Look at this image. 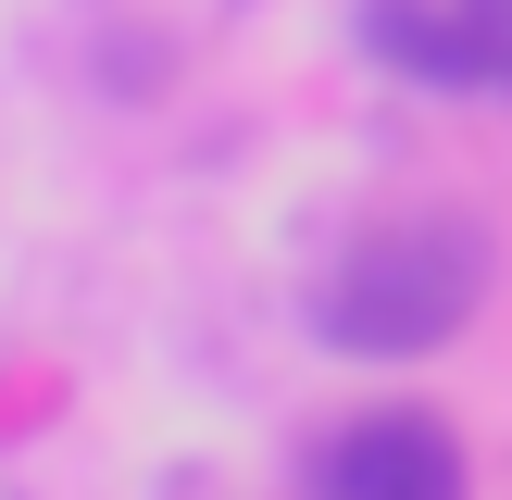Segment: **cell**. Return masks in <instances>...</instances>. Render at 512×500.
<instances>
[{
    "mask_svg": "<svg viewBox=\"0 0 512 500\" xmlns=\"http://www.w3.org/2000/svg\"><path fill=\"white\" fill-rule=\"evenodd\" d=\"M488 238H475L463 213H400L375 225V238L338 250V275H325L313 325L325 350H375V363H425V350H450L475 325V300H488Z\"/></svg>",
    "mask_w": 512,
    "mask_h": 500,
    "instance_id": "1",
    "label": "cell"
},
{
    "mask_svg": "<svg viewBox=\"0 0 512 500\" xmlns=\"http://www.w3.org/2000/svg\"><path fill=\"white\" fill-rule=\"evenodd\" d=\"M313 488L338 500H450L463 488V438L438 413H350L313 438Z\"/></svg>",
    "mask_w": 512,
    "mask_h": 500,
    "instance_id": "2",
    "label": "cell"
},
{
    "mask_svg": "<svg viewBox=\"0 0 512 500\" xmlns=\"http://www.w3.org/2000/svg\"><path fill=\"white\" fill-rule=\"evenodd\" d=\"M475 88L512 100V0H475Z\"/></svg>",
    "mask_w": 512,
    "mask_h": 500,
    "instance_id": "3",
    "label": "cell"
}]
</instances>
